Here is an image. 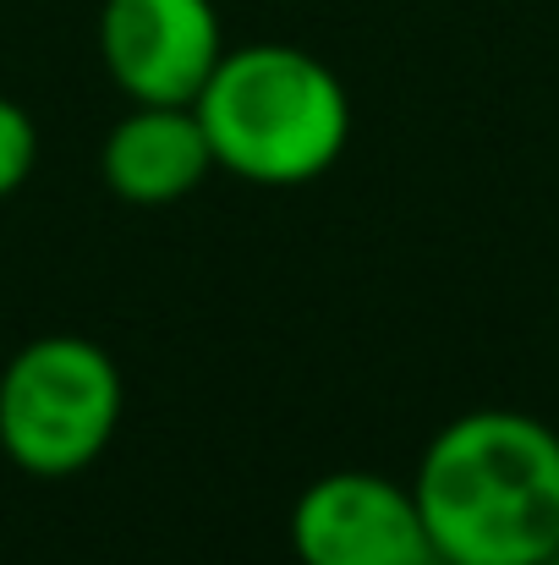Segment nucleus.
Masks as SVG:
<instances>
[{"instance_id": "nucleus-1", "label": "nucleus", "mask_w": 559, "mask_h": 565, "mask_svg": "<svg viewBox=\"0 0 559 565\" xmlns=\"http://www.w3.org/2000/svg\"><path fill=\"white\" fill-rule=\"evenodd\" d=\"M439 565H544L559 550V434L510 406L450 417L411 478Z\"/></svg>"}, {"instance_id": "nucleus-2", "label": "nucleus", "mask_w": 559, "mask_h": 565, "mask_svg": "<svg viewBox=\"0 0 559 565\" xmlns=\"http://www.w3.org/2000/svg\"><path fill=\"white\" fill-rule=\"evenodd\" d=\"M214 166L258 188L319 182L352 143L346 83L297 44L225 50L192 99Z\"/></svg>"}, {"instance_id": "nucleus-3", "label": "nucleus", "mask_w": 559, "mask_h": 565, "mask_svg": "<svg viewBox=\"0 0 559 565\" xmlns=\"http://www.w3.org/2000/svg\"><path fill=\"white\" fill-rule=\"evenodd\" d=\"M121 369L88 335H39L0 374V450L28 478L88 472L121 423Z\"/></svg>"}, {"instance_id": "nucleus-4", "label": "nucleus", "mask_w": 559, "mask_h": 565, "mask_svg": "<svg viewBox=\"0 0 559 565\" xmlns=\"http://www.w3.org/2000/svg\"><path fill=\"white\" fill-rule=\"evenodd\" d=\"M291 555L302 565H439L411 483L368 467L324 472L297 494Z\"/></svg>"}, {"instance_id": "nucleus-5", "label": "nucleus", "mask_w": 559, "mask_h": 565, "mask_svg": "<svg viewBox=\"0 0 559 565\" xmlns=\"http://www.w3.org/2000/svg\"><path fill=\"white\" fill-rule=\"evenodd\" d=\"M99 55L132 105H192L225 55L214 0H105Z\"/></svg>"}, {"instance_id": "nucleus-6", "label": "nucleus", "mask_w": 559, "mask_h": 565, "mask_svg": "<svg viewBox=\"0 0 559 565\" xmlns=\"http://www.w3.org/2000/svg\"><path fill=\"white\" fill-rule=\"evenodd\" d=\"M99 171L121 203L165 209L214 171V149L192 105H132L110 127Z\"/></svg>"}, {"instance_id": "nucleus-7", "label": "nucleus", "mask_w": 559, "mask_h": 565, "mask_svg": "<svg viewBox=\"0 0 559 565\" xmlns=\"http://www.w3.org/2000/svg\"><path fill=\"white\" fill-rule=\"evenodd\" d=\"M33 166H39V127L17 99L0 94V198L22 188L33 177Z\"/></svg>"}, {"instance_id": "nucleus-8", "label": "nucleus", "mask_w": 559, "mask_h": 565, "mask_svg": "<svg viewBox=\"0 0 559 565\" xmlns=\"http://www.w3.org/2000/svg\"><path fill=\"white\" fill-rule=\"evenodd\" d=\"M544 565H559V550H555V555H549V561H544Z\"/></svg>"}]
</instances>
